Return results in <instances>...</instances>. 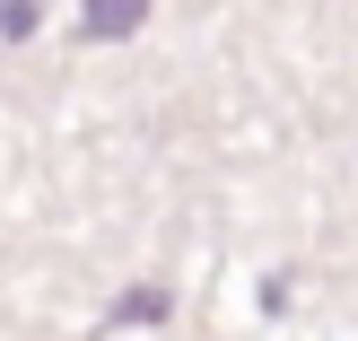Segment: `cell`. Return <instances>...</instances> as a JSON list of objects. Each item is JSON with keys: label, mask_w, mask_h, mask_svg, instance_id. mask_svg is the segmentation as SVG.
<instances>
[{"label": "cell", "mask_w": 358, "mask_h": 341, "mask_svg": "<svg viewBox=\"0 0 358 341\" xmlns=\"http://www.w3.org/2000/svg\"><path fill=\"white\" fill-rule=\"evenodd\" d=\"M0 35H35V0H9L0 9Z\"/></svg>", "instance_id": "3957f363"}, {"label": "cell", "mask_w": 358, "mask_h": 341, "mask_svg": "<svg viewBox=\"0 0 358 341\" xmlns=\"http://www.w3.org/2000/svg\"><path fill=\"white\" fill-rule=\"evenodd\" d=\"M149 18V0H87V44H122Z\"/></svg>", "instance_id": "6da1fadb"}, {"label": "cell", "mask_w": 358, "mask_h": 341, "mask_svg": "<svg viewBox=\"0 0 358 341\" xmlns=\"http://www.w3.org/2000/svg\"><path fill=\"white\" fill-rule=\"evenodd\" d=\"M157 315H166V289H131V298L114 307V324H122V333H140V324H157Z\"/></svg>", "instance_id": "7a4b0ae2"}]
</instances>
